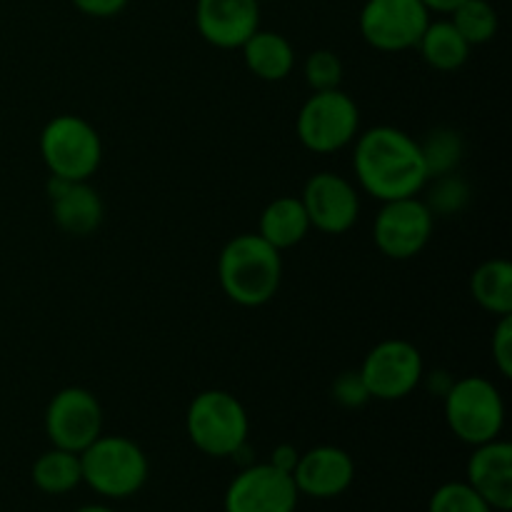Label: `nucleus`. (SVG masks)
<instances>
[{
	"label": "nucleus",
	"instance_id": "1",
	"mask_svg": "<svg viewBox=\"0 0 512 512\" xmlns=\"http://www.w3.org/2000/svg\"><path fill=\"white\" fill-rule=\"evenodd\" d=\"M353 143V170L365 193L380 203L423 193L430 175L413 135L393 125H378L358 135Z\"/></svg>",
	"mask_w": 512,
	"mask_h": 512
},
{
	"label": "nucleus",
	"instance_id": "2",
	"mask_svg": "<svg viewBox=\"0 0 512 512\" xmlns=\"http://www.w3.org/2000/svg\"><path fill=\"white\" fill-rule=\"evenodd\" d=\"M218 280L235 305L260 308L278 295L283 280L280 250L265 243L258 233L235 235L220 250Z\"/></svg>",
	"mask_w": 512,
	"mask_h": 512
},
{
	"label": "nucleus",
	"instance_id": "3",
	"mask_svg": "<svg viewBox=\"0 0 512 512\" xmlns=\"http://www.w3.org/2000/svg\"><path fill=\"white\" fill-rule=\"evenodd\" d=\"M83 483L108 500L133 498L148 483L150 463L138 443L125 435H100L80 453Z\"/></svg>",
	"mask_w": 512,
	"mask_h": 512
},
{
	"label": "nucleus",
	"instance_id": "4",
	"mask_svg": "<svg viewBox=\"0 0 512 512\" xmlns=\"http://www.w3.org/2000/svg\"><path fill=\"white\" fill-rule=\"evenodd\" d=\"M185 430L203 455L233 458L248 445L250 418L245 405L228 390H203L188 405Z\"/></svg>",
	"mask_w": 512,
	"mask_h": 512
},
{
	"label": "nucleus",
	"instance_id": "5",
	"mask_svg": "<svg viewBox=\"0 0 512 512\" xmlns=\"http://www.w3.org/2000/svg\"><path fill=\"white\" fill-rule=\"evenodd\" d=\"M445 423L465 445H483L500 438L505 425V403L498 385L483 375L453 380L443 398Z\"/></svg>",
	"mask_w": 512,
	"mask_h": 512
},
{
	"label": "nucleus",
	"instance_id": "6",
	"mask_svg": "<svg viewBox=\"0 0 512 512\" xmlns=\"http://www.w3.org/2000/svg\"><path fill=\"white\" fill-rule=\"evenodd\" d=\"M40 155L55 178L90 180L103 163V140L88 120L63 113L40 133Z\"/></svg>",
	"mask_w": 512,
	"mask_h": 512
},
{
	"label": "nucleus",
	"instance_id": "7",
	"mask_svg": "<svg viewBox=\"0 0 512 512\" xmlns=\"http://www.w3.org/2000/svg\"><path fill=\"white\" fill-rule=\"evenodd\" d=\"M360 130V110L340 88L318 90L300 108L295 133L310 153H338L348 148Z\"/></svg>",
	"mask_w": 512,
	"mask_h": 512
},
{
	"label": "nucleus",
	"instance_id": "8",
	"mask_svg": "<svg viewBox=\"0 0 512 512\" xmlns=\"http://www.w3.org/2000/svg\"><path fill=\"white\" fill-rule=\"evenodd\" d=\"M360 375L370 398L393 403L413 395V390L423 383L425 363L420 350L410 340L390 338L365 355Z\"/></svg>",
	"mask_w": 512,
	"mask_h": 512
},
{
	"label": "nucleus",
	"instance_id": "9",
	"mask_svg": "<svg viewBox=\"0 0 512 512\" xmlns=\"http://www.w3.org/2000/svg\"><path fill=\"white\" fill-rule=\"evenodd\" d=\"M428 23L430 10L423 0H365L358 20L363 40L380 53L415 48Z\"/></svg>",
	"mask_w": 512,
	"mask_h": 512
},
{
	"label": "nucleus",
	"instance_id": "10",
	"mask_svg": "<svg viewBox=\"0 0 512 512\" xmlns=\"http://www.w3.org/2000/svg\"><path fill=\"white\" fill-rule=\"evenodd\" d=\"M433 223L435 215L418 195L388 200L375 215L373 240L385 258L410 260L423 253L425 245L430 243Z\"/></svg>",
	"mask_w": 512,
	"mask_h": 512
},
{
	"label": "nucleus",
	"instance_id": "11",
	"mask_svg": "<svg viewBox=\"0 0 512 512\" xmlns=\"http://www.w3.org/2000/svg\"><path fill=\"white\" fill-rule=\"evenodd\" d=\"M43 423L53 448L80 455L103 435V408L90 390L73 385L50 398Z\"/></svg>",
	"mask_w": 512,
	"mask_h": 512
},
{
	"label": "nucleus",
	"instance_id": "12",
	"mask_svg": "<svg viewBox=\"0 0 512 512\" xmlns=\"http://www.w3.org/2000/svg\"><path fill=\"white\" fill-rule=\"evenodd\" d=\"M300 493L293 475L270 463H250L230 480L223 498L225 512H295Z\"/></svg>",
	"mask_w": 512,
	"mask_h": 512
},
{
	"label": "nucleus",
	"instance_id": "13",
	"mask_svg": "<svg viewBox=\"0 0 512 512\" xmlns=\"http://www.w3.org/2000/svg\"><path fill=\"white\" fill-rule=\"evenodd\" d=\"M310 228L325 235H343L358 223L360 195L348 178L338 173H315L300 195Z\"/></svg>",
	"mask_w": 512,
	"mask_h": 512
},
{
	"label": "nucleus",
	"instance_id": "14",
	"mask_svg": "<svg viewBox=\"0 0 512 512\" xmlns=\"http://www.w3.org/2000/svg\"><path fill=\"white\" fill-rule=\"evenodd\" d=\"M355 480V463L348 450L338 445H318L300 453L293 470V483L300 495L315 500H333L343 495Z\"/></svg>",
	"mask_w": 512,
	"mask_h": 512
},
{
	"label": "nucleus",
	"instance_id": "15",
	"mask_svg": "<svg viewBox=\"0 0 512 512\" xmlns=\"http://www.w3.org/2000/svg\"><path fill=\"white\" fill-rule=\"evenodd\" d=\"M195 25L205 43L213 48H240L260 28V3L258 0H198Z\"/></svg>",
	"mask_w": 512,
	"mask_h": 512
},
{
	"label": "nucleus",
	"instance_id": "16",
	"mask_svg": "<svg viewBox=\"0 0 512 512\" xmlns=\"http://www.w3.org/2000/svg\"><path fill=\"white\" fill-rule=\"evenodd\" d=\"M48 198L55 225L73 238H88L103 223V198L88 180H63L50 175Z\"/></svg>",
	"mask_w": 512,
	"mask_h": 512
},
{
	"label": "nucleus",
	"instance_id": "17",
	"mask_svg": "<svg viewBox=\"0 0 512 512\" xmlns=\"http://www.w3.org/2000/svg\"><path fill=\"white\" fill-rule=\"evenodd\" d=\"M465 483L495 512L512 510V445L508 440H490L475 445L465 470Z\"/></svg>",
	"mask_w": 512,
	"mask_h": 512
},
{
	"label": "nucleus",
	"instance_id": "18",
	"mask_svg": "<svg viewBox=\"0 0 512 512\" xmlns=\"http://www.w3.org/2000/svg\"><path fill=\"white\" fill-rule=\"evenodd\" d=\"M243 60L255 78L265 83H278L285 80L295 68V50L285 35L275 30H255L243 45Z\"/></svg>",
	"mask_w": 512,
	"mask_h": 512
},
{
	"label": "nucleus",
	"instance_id": "19",
	"mask_svg": "<svg viewBox=\"0 0 512 512\" xmlns=\"http://www.w3.org/2000/svg\"><path fill=\"white\" fill-rule=\"evenodd\" d=\"M308 233H310L308 213H305L300 198H293V195L275 198L273 203L265 205V210L260 213L258 235L265 240V243L273 245L275 250H280V253L288 248H295L298 243H303Z\"/></svg>",
	"mask_w": 512,
	"mask_h": 512
},
{
	"label": "nucleus",
	"instance_id": "20",
	"mask_svg": "<svg viewBox=\"0 0 512 512\" xmlns=\"http://www.w3.org/2000/svg\"><path fill=\"white\" fill-rule=\"evenodd\" d=\"M415 48L420 50L425 63L440 73H453L463 68L470 55V45L450 20H430Z\"/></svg>",
	"mask_w": 512,
	"mask_h": 512
},
{
	"label": "nucleus",
	"instance_id": "21",
	"mask_svg": "<svg viewBox=\"0 0 512 512\" xmlns=\"http://www.w3.org/2000/svg\"><path fill=\"white\" fill-rule=\"evenodd\" d=\"M470 293H473L475 303L490 315L512 313V265L505 258L485 260L475 268L473 278H470Z\"/></svg>",
	"mask_w": 512,
	"mask_h": 512
},
{
	"label": "nucleus",
	"instance_id": "22",
	"mask_svg": "<svg viewBox=\"0 0 512 512\" xmlns=\"http://www.w3.org/2000/svg\"><path fill=\"white\" fill-rule=\"evenodd\" d=\"M33 483L45 495H65L83 483L80 455L63 448H50L33 463Z\"/></svg>",
	"mask_w": 512,
	"mask_h": 512
},
{
	"label": "nucleus",
	"instance_id": "23",
	"mask_svg": "<svg viewBox=\"0 0 512 512\" xmlns=\"http://www.w3.org/2000/svg\"><path fill=\"white\" fill-rule=\"evenodd\" d=\"M450 23L458 28L465 43L473 45L490 43L498 33V13L488 0H465L450 13Z\"/></svg>",
	"mask_w": 512,
	"mask_h": 512
},
{
	"label": "nucleus",
	"instance_id": "24",
	"mask_svg": "<svg viewBox=\"0 0 512 512\" xmlns=\"http://www.w3.org/2000/svg\"><path fill=\"white\" fill-rule=\"evenodd\" d=\"M423 150L425 165H428L430 178H438V175L455 173V168L460 165L465 153L463 135L453 128H435L430 130L428 138L420 143Z\"/></svg>",
	"mask_w": 512,
	"mask_h": 512
},
{
	"label": "nucleus",
	"instance_id": "25",
	"mask_svg": "<svg viewBox=\"0 0 512 512\" xmlns=\"http://www.w3.org/2000/svg\"><path fill=\"white\" fill-rule=\"evenodd\" d=\"M423 190H428L425 205H428L430 213L443 215V218L458 215L460 210L470 203V185L455 173H445V175H438V178H430Z\"/></svg>",
	"mask_w": 512,
	"mask_h": 512
},
{
	"label": "nucleus",
	"instance_id": "26",
	"mask_svg": "<svg viewBox=\"0 0 512 512\" xmlns=\"http://www.w3.org/2000/svg\"><path fill=\"white\" fill-rule=\"evenodd\" d=\"M428 512H495L465 480L440 485L428 503Z\"/></svg>",
	"mask_w": 512,
	"mask_h": 512
},
{
	"label": "nucleus",
	"instance_id": "27",
	"mask_svg": "<svg viewBox=\"0 0 512 512\" xmlns=\"http://www.w3.org/2000/svg\"><path fill=\"white\" fill-rule=\"evenodd\" d=\"M305 83L313 88V93L318 90H333L340 88L343 83V60L338 58V53L333 50H313V53L305 58Z\"/></svg>",
	"mask_w": 512,
	"mask_h": 512
},
{
	"label": "nucleus",
	"instance_id": "28",
	"mask_svg": "<svg viewBox=\"0 0 512 512\" xmlns=\"http://www.w3.org/2000/svg\"><path fill=\"white\" fill-rule=\"evenodd\" d=\"M330 398L345 410H358L363 408L370 398L368 388H365V380L360 375V370H345L338 378L333 380V388H330Z\"/></svg>",
	"mask_w": 512,
	"mask_h": 512
},
{
	"label": "nucleus",
	"instance_id": "29",
	"mask_svg": "<svg viewBox=\"0 0 512 512\" xmlns=\"http://www.w3.org/2000/svg\"><path fill=\"white\" fill-rule=\"evenodd\" d=\"M490 353L493 363L503 378L512 375V315H503L495 325L493 340H490Z\"/></svg>",
	"mask_w": 512,
	"mask_h": 512
},
{
	"label": "nucleus",
	"instance_id": "30",
	"mask_svg": "<svg viewBox=\"0 0 512 512\" xmlns=\"http://www.w3.org/2000/svg\"><path fill=\"white\" fill-rule=\"evenodd\" d=\"M70 3L90 18H115L128 8L130 0H70Z\"/></svg>",
	"mask_w": 512,
	"mask_h": 512
},
{
	"label": "nucleus",
	"instance_id": "31",
	"mask_svg": "<svg viewBox=\"0 0 512 512\" xmlns=\"http://www.w3.org/2000/svg\"><path fill=\"white\" fill-rule=\"evenodd\" d=\"M298 458H300V453H298V450H295L293 445L283 443V445H278V448L273 450V455H270V460H268V463L273 465V468L283 470V473L293 475L295 465H298Z\"/></svg>",
	"mask_w": 512,
	"mask_h": 512
},
{
	"label": "nucleus",
	"instance_id": "32",
	"mask_svg": "<svg viewBox=\"0 0 512 512\" xmlns=\"http://www.w3.org/2000/svg\"><path fill=\"white\" fill-rule=\"evenodd\" d=\"M423 378H428V388L433 390L435 395H440V398H445V393H448L450 385H453V378H450L445 370H435V373L423 375Z\"/></svg>",
	"mask_w": 512,
	"mask_h": 512
},
{
	"label": "nucleus",
	"instance_id": "33",
	"mask_svg": "<svg viewBox=\"0 0 512 512\" xmlns=\"http://www.w3.org/2000/svg\"><path fill=\"white\" fill-rule=\"evenodd\" d=\"M460 3H465V0H423V5L430 10V13H445V15L453 13Z\"/></svg>",
	"mask_w": 512,
	"mask_h": 512
},
{
	"label": "nucleus",
	"instance_id": "34",
	"mask_svg": "<svg viewBox=\"0 0 512 512\" xmlns=\"http://www.w3.org/2000/svg\"><path fill=\"white\" fill-rule=\"evenodd\" d=\"M75 512H115V510L108 508V505H83V508H78Z\"/></svg>",
	"mask_w": 512,
	"mask_h": 512
},
{
	"label": "nucleus",
	"instance_id": "35",
	"mask_svg": "<svg viewBox=\"0 0 512 512\" xmlns=\"http://www.w3.org/2000/svg\"><path fill=\"white\" fill-rule=\"evenodd\" d=\"M258 3H268V0H258Z\"/></svg>",
	"mask_w": 512,
	"mask_h": 512
}]
</instances>
